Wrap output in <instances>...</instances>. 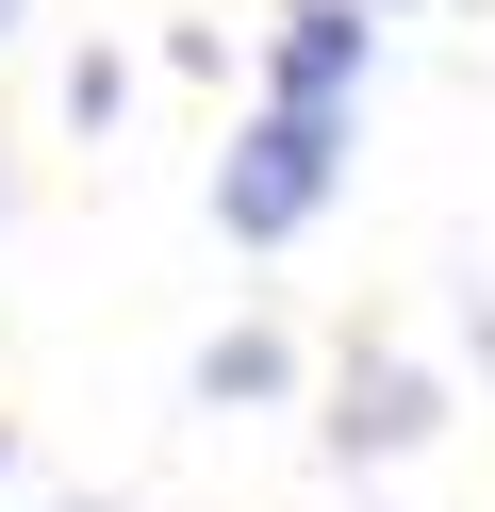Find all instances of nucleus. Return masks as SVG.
<instances>
[{"mask_svg": "<svg viewBox=\"0 0 495 512\" xmlns=\"http://www.w3.org/2000/svg\"><path fill=\"white\" fill-rule=\"evenodd\" d=\"M330 199H347V100H264L215 149V232L231 248H297Z\"/></svg>", "mask_w": 495, "mask_h": 512, "instance_id": "obj_1", "label": "nucleus"}, {"mask_svg": "<svg viewBox=\"0 0 495 512\" xmlns=\"http://www.w3.org/2000/svg\"><path fill=\"white\" fill-rule=\"evenodd\" d=\"M429 430H446V380L396 364V347H363V364L330 380V463H413Z\"/></svg>", "mask_w": 495, "mask_h": 512, "instance_id": "obj_2", "label": "nucleus"}, {"mask_svg": "<svg viewBox=\"0 0 495 512\" xmlns=\"http://www.w3.org/2000/svg\"><path fill=\"white\" fill-rule=\"evenodd\" d=\"M363 67H380V17H363V0H281L264 100H347V116H363Z\"/></svg>", "mask_w": 495, "mask_h": 512, "instance_id": "obj_3", "label": "nucleus"}, {"mask_svg": "<svg viewBox=\"0 0 495 512\" xmlns=\"http://www.w3.org/2000/svg\"><path fill=\"white\" fill-rule=\"evenodd\" d=\"M281 380H297L281 331H215V347H198V397H215V413H231V397H281Z\"/></svg>", "mask_w": 495, "mask_h": 512, "instance_id": "obj_4", "label": "nucleus"}, {"mask_svg": "<svg viewBox=\"0 0 495 512\" xmlns=\"http://www.w3.org/2000/svg\"><path fill=\"white\" fill-rule=\"evenodd\" d=\"M0 496H17V430H0Z\"/></svg>", "mask_w": 495, "mask_h": 512, "instance_id": "obj_5", "label": "nucleus"}, {"mask_svg": "<svg viewBox=\"0 0 495 512\" xmlns=\"http://www.w3.org/2000/svg\"><path fill=\"white\" fill-rule=\"evenodd\" d=\"M0 34H17V0H0Z\"/></svg>", "mask_w": 495, "mask_h": 512, "instance_id": "obj_6", "label": "nucleus"}]
</instances>
